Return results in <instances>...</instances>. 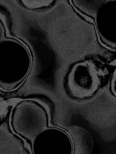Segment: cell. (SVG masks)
Wrapping results in <instances>:
<instances>
[{
	"mask_svg": "<svg viewBox=\"0 0 116 154\" xmlns=\"http://www.w3.org/2000/svg\"><path fill=\"white\" fill-rule=\"evenodd\" d=\"M7 112V106L5 101L0 96V121H2Z\"/></svg>",
	"mask_w": 116,
	"mask_h": 154,
	"instance_id": "7a4b0ae2",
	"label": "cell"
},
{
	"mask_svg": "<svg viewBox=\"0 0 116 154\" xmlns=\"http://www.w3.org/2000/svg\"><path fill=\"white\" fill-rule=\"evenodd\" d=\"M74 78V81L79 80V93L77 97H85L94 93L100 84L99 71L94 63L85 62L83 65L80 64L75 67L69 75ZM69 79V81H74Z\"/></svg>",
	"mask_w": 116,
	"mask_h": 154,
	"instance_id": "6da1fadb",
	"label": "cell"
}]
</instances>
